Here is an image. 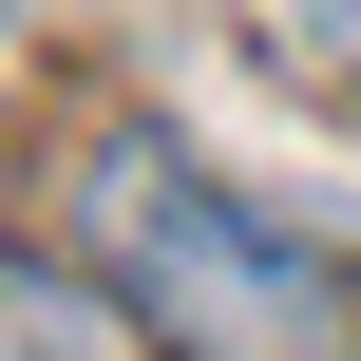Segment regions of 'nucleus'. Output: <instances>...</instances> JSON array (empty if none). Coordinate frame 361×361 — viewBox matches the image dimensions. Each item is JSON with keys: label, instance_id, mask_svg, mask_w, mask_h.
<instances>
[{"label": "nucleus", "instance_id": "nucleus-1", "mask_svg": "<svg viewBox=\"0 0 361 361\" xmlns=\"http://www.w3.org/2000/svg\"><path fill=\"white\" fill-rule=\"evenodd\" d=\"M76 228H95V286L152 324V361H361V247L247 209L171 133H95Z\"/></svg>", "mask_w": 361, "mask_h": 361}, {"label": "nucleus", "instance_id": "nucleus-2", "mask_svg": "<svg viewBox=\"0 0 361 361\" xmlns=\"http://www.w3.org/2000/svg\"><path fill=\"white\" fill-rule=\"evenodd\" d=\"M0 361H152V324H133L95 267H57V247L0 228Z\"/></svg>", "mask_w": 361, "mask_h": 361}]
</instances>
